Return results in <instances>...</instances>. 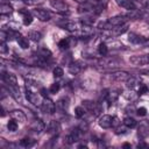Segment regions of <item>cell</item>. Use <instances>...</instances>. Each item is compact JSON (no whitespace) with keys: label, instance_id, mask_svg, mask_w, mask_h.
<instances>
[{"label":"cell","instance_id":"7","mask_svg":"<svg viewBox=\"0 0 149 149\" xmlns=\"http://www.w3.org/2000/svg\"><path fill=\"white\" fill-rule=\"evenodd\" d=\"M40 107H41V109H42L44 113H47V114H52V113L56 111V104H54V102H52L51 100H49L48 98L43 100V102H42V105H41Z\"/></svg>","mask_w":149,"mask_h":149},{"label":"cell","instance_id":"26","mask_svg":"<svg viewBox=\"0 0 149 149\" xmlns=\"http://www.w3.org/2000/svg\"><path fill=\"white\" fill-rule=\"evenodd\" d=\"M35 144V140L30 139V137H24L20 141V146L21 147H24V148H29V147H33Z\"/></svg>","mask_w":149,"mask_h":149},{"label":"cell","instance_id":"37","mask_svg":"<svg viewBox=\"0 0 149 149\" xmlns=\"http://www.w3.org/2000/svg\"><path fill=\"white\" fill-rule=\"evenodd\" d=\"M59 88H61V84L59 83H54V84H51V86L49 88V92L50 93H57L59 91Z\"/></svg>","mask_w":149,"mask_h":149},{"label":"cell","instance_id":"23","mask_svg":"<svg viewBox=\"0 0 149 149\" xmlns=\"http://www.w3.org/2000/svg\"><path fill=\"white\" fill-rule=\"evenodd\" d=\"M148 129H149V127H148V125L146 122L141 123L140 127H139V136L140 137H146L148 135V133H149Z\"/></svg>","mask_w":149,"mask_h":149},{"label":"cell","instance_id":"35","mask_svg":"<svg viewBox=\"0 0 149 149\" xmlns=\"http://www.w3.org/2000/svg\"><path fill=\"white\" fill-rule=\"evenodd\" d=\"M52 73H54V77H55V78H61V77H63V74H64V71H63V69H62L61 66H56V68L54 69Z\"/></svg>","mask_w":149,"mask_h":149},{"label":"cell","instance_id":"39","mask_svg":"<svg viewBox=\"0 0 149 149\" xmlns=\"http://www.w3.org/2000/svg\"><path fill=\"white\" fill-rule=\"evenodd\" d=\"M7 51H8V47H7L6 42H1L0 43V52H1V55L7 54Z\"/></svg>","mask_w":149,"mask_h":149},{"label":"cell","instance_id":"20","mask_svg":"<svg viewBox=\"0 0 149 149\" xmlns=\"http://www.w3.org/2000/svg\"><path fill=\"white\" fill-rule=\"evenodd\" d=\"M112 30H113V31H112V34H113L114 36H119V35H121V34H123V33H126V31L128 30V24H127V23H125V24H121V26L114 27Z\"/></svg>","mask_w":149,"mask_h":149},{"label":"cell","instance_id":"21","mask_svg":"<svg viewBox=\"0 0 149 149\" xmlns=\"http://www.w3.org/2000/svg\"><path fill=\"white\" fill-rule=\"evenodd\" d=\"M13 13V7L9 3H1L0 6V14L3 15H9Z\"/></svg>","mask_w":149,"mask_h":149},{"label":"cell","instance_id":"29","mask_svg":"<svg viewBox=\"0 0 149 149\" xmlns=\"http://www.w3.org/2000/svg\"><path fill=\"white\" fill-rule=\"evenodd\" d=\"M37 55L41 56V57H44V58H50L51 57V51L47 48H40L38 51H37Z\"/></svg>","mask_w":149,"mask_h":149},{"label":"cell","instance_id":"28","mask_svg":"<svg viewBox=\"0 0 149 149\" xmlns=\"http://www.w3.org/2000/svg\"><path fill=\"white\" fill-rule=\"evenodd\" d=\"M123 125L127 127V128H134L136 127V121L135 119H133L132 116H126L123 119Z\"/></svg>","mask_w":149,"mask_h":149},{"label":"cell","instance_id":"4","mask_svg":"<svg viewBox=\"0 0 149 149\" xmlns=\"http://www.w3.org/2000/svg\"><path fill=\"white\" fill-rule=\"evenodd\" d=\"M129 62L134 65H144L149 63V55H135L129 58Z\"/></svg>","mask_w":149,"mask_h":149},{"label":"cell","instance_id":"44","mask_svg":"<svg viewBox=\"0 0 149 149\" xmlns=\"http://www.w3.org/2000/svg\"><path fill=\"white\" fill-rule=\"evenodd\" d=\"M40 93H41V95H42L44 99H47V98L49 97V94H48V91H47V88H44V87H42V88L40 90Z\"/></svg>","mask_w":149,"mask_h":149},{"label":"cell","instance_id":"51","mask_svg":"<svg viewBox=\"0 0 149 149\" xmlns=\"http://www.w3.org/2000/svg\"><path fill=\"white\" fill-rule=\"evenodd\" d=\"M148 1H149V0H148Z\"/></svg>","mask_w":149,"mask_h":149},{"label":"cell","instance_id":"48","mask_svg":"<svg viewBox=\"0 0 149 149\" xmlns=\"http://www.w3.org/2000/svg\"><path fill=\"white\" fill-rule=\"evenodd\" d=\"M74 1H77V2H79V3H84V2H86V0H74Z\"/></svg>","mask_w":149,"mask_h":149},{"label":"cell","instance_id":"2","mask_svg":"<svg viewBox=\"0 0 149 149\" xmlns=\"http://www.w3.org/2000/svg\"><path fill=\"white\" fill-rule=\"evenodd\" d=\"M57 26H59L62 29H65V30L72 31V33H76V31L78 30V28H79V26H78L76 22H72V21L65 20V19L58 21V22H57Z\"/></svg>","mask_w":149,"mask_h":149},{"label":"cell","instance_id":"33","mask_svg":"<svg viewBox=\"0 0 149 149\" xmlns=\"http://www.w3.org/2000/svg\"><path fill=\"white\" fill-rule=\"evenodd\" d=\"M85 113H86V109L83 106H78V107L74 108V115L77 118H83L85 115Z\"/></svg>","mask_w":149,"mask_h":149},{"label":"cell","instance_id":"13","mask_svg":"<svg viewBox=\"0 0 149 149\" xmlns=\"http://www.w3.org/2000/svg\"><path fill=\"white\" fill-rule=\"evenodd\" d=\"M115 2L118 3V6H120L125 9H128V10L136 9V6L133 0H115Z\"/></svg>","mask_w":149,"mask_h":149},{"label":"cell","instance_id":"32","mask_svg":"<svg viewBox=\"0 0 149 149\" xmlns=\"http://www.w3.org/2000/svg\"><path fill=\"white\" fill-rule=\"evenodd\" d=\"M123 95H125V98H127L128 100H130V101H133V100H135L136 98H137V93H135L134 91H132V88H130V91H128V92H123Z\"/></svg>","mask_w":149,"mask_h":149},{"label":"cell","instance_id":"6","mask_svg":"<svg viewBox=\"0 0 149 149\" xmlns=\"http://www.w3.org/2000/svg\"><path fill=\"white\" fill-rule=\"evenodd\" d=\"M33 14L40 20V21H49L51 19V14L50 12L45 10V9H42V8H36L33 10Z\"/></svg>","mask_w":149,"mask_h":149},{"label":"cell","instance_id":"17","mask_svg":"<svg viewBox=\"0 0 149 149\" xmlns=\"http://www.w3.org/2000/svg\"><path fill=\"white\" fill-rule=\"evenodd\" d=\"M48 132L50 134H52V135L58 134L61 132V125H59V122L58 121H55V120L54 121H50V123L48 126Z\"/></svg>","mask_w":149,"mask_h":149},{"label":"cell","instance_id":"34","mask_svg":"<svg viewBox=\"0 0 149 149\" xmlns=\"http://www.w3.org/2000/svg\"><path fill=\"white\" fill-rule=\"evenodd\" d=\"M58 47H59V49H62V50H66V49H69V48H70L69 40H68V38H63V40H61V41L58 42Z\"/></svg>","mask_w":149,"mask_h":149},{"label":"cell","instance_id":"15","mask_svg":"<svg viewBox=\"0 0 149 149\" xmlns=\"http://www.w3.org/2000/svg\"><path fill=\"white\" fill-rule=\"evenodd\" d=\"M19 13L22 15V21H23V24H24V26H29V24L33 22V16H31V14H30L28 10H26V9H20Z\"/></svg>","mask_w":149,"mask_h":149},{"label":"cell","instance_id":"14","mask_svg":"<svg viewBox=\"0 0 149 149\" xmlns=\"http://www.w3.org/2000/svg\"><path fill=\"white\" fill-rule=\"evenodd\" d=\"M79 128H76V129H73L69 135H66L65 136V142L68 143V144H72V143H74L76 141H78V137H79Z\"/></svg>","mask_w":149,"mask_h":149},{"label":"cell","instance_id":"42","mask_svg":"<svg viewBox=\"0 0 149 149\" xmlns=\"http://www.w3.org/2000/svg\"><path fill=\"white\" fill-rule=\"evenodd\" d=\"M120 125H121V122H120L119 118H116V116H113V118H112V127L116 128V127H118V126H120Z\"/></svg>","mask_w":149,"mask_h":149},{"label":"cell","instance_id":"41","mask_svg":"<svg viewBox=\"0 0 149 149\" xmlns=\"http://www.w3.org/2000/svg\"><path fill=\"white\" fill-rule=\"evenodd\" d=\"M23 1L29 6H34V5H38L43 2V0H23Z\"/></svg>","mask_w":149,"mask_h":149},{"label":"cell","instance_id":"19","mask_svg":"<svg viewBox=\"0 0 149 149\" xmlns=\"http://www.w3.org/2000/svg\"><path fill=\"white\" fill-rule=\"evenodd\" d=\"M9 91L12 92V95L14 97V99L19 102H22L23 99H22V95H21V92L20 90L17 88V85L16 86H9Z\"/></svg>","mask_w":149,"mask_h":149},{"label":"cell","instance_id":"5","mask_svg":"<svg viewBox=\"0 0 149 149\" xmlns=\"http://www.w3.org/2000/svg\"><path fill=\"white\" fill-rule=\"evenodd\" d=\"M93 34H94V29L90 24H83L77 30V35L79 37H91Z\"/></svg>","mask_w":149,"mask_h":149},{"label":"cell","instance_id":"49","mask_svg":"<svg viewBox=\"0 0 149 149\" xmlns=\"http://www.w3.org/2000/svg\"><path fill=\"white\" fill-rule=\"evenodd\" d=\"M86 147H87L86 144H79V146H78V148H86Z\"/></svg>","mask_w":149,"mask_h":149},{"label":"cell","instance_id":"3","mask_svg":"<svg viewBox=\"0 0 149 149\" xmlns=\"http://www.w3.org/2000/svg\"><path fill=\"white\" fill-rule=\"evenodd\" d=\"M26 97H27L28 101H29L30 104L35 105V106H41L42 102H43V101L41 100V97H42V95H40V94L33 92L31 90H27V92H26Z\"/></svg>","mask_w":149,"mask_h":149},{"label":"cell","instance_id":"30","mask_svg":"<svg viewBox=\"0 0 149 149\" xmlns=\"http://www.w3.org/2000/svg\"><path fill=\"white\" fill-rule=\"evenodd\" d=\"M98 52H99V55H101V56H106L107 52H108V47H107V44L104 43V42H101V43L98 45Z\"/></svg>","mask_w":149,"mask_h":149},{"label":"cell","instance_id":"18","mask_svg":"<svg viewBox=\"0 0 149 149\" xmlns=\"http://www.w3.org/2000/svg\"><path fill=\"white\" fill-rule=\"evenodd\" d=\"M69 105H70V102H69V99L68 98H62V99H59L57 102H56V108H58L59 111H66L68 108H69Z\"/></svg>","mask_w":149,"mask_h":149},{"label":"cell","instance_id":"11","mask_svg":"<svg viewBox=\"0 0 149 149\" xmlns=\"http://www.w3.org/2000/svg\"><path fill=\"white\" fill-rule=\"evenodd\" d=\"M45 125L41 119H35L31 123H30V129L35 133H41L42 130H44Z\"/></svg>","mask_w":149,"mask_h":149},{"label":"cell","instance_id":"22","mask_svg":"<svg viewBox=\"0 0 149 149\" xmlns=\"http://www.w3.org/2000/svg\"><path fill=\"white\" fill-rule=\"evenodd\" d=\"M41 37H42V34L40 31H37V30H30L28 33V38L34 41V42H38L41 40Z\"/></svg>","mask_w":149,"mask_h":149},{"label":"cell","instance_id":"27","mask_svg":"<svg viewBox=\"0 0 149 149\" xmlns=\"http://www.w3.org/2000/svg\"><path fill=\"white\" fill-rule=\"evenodd\" d=\"M16 41H17V44H19L20 48H22V49H28L29 48V41H28V38L20 36V37L16 38Z\"/></svg>","mask_w":149,"mask_h":149},{"label":"cell","instance_id":"16","mask_svg":"<svg viewBox=\"0 0 149 149\" xmlns=\"http://www.w3.org/2000/svg\"><path fill=\"white\" fill-rule=\"evenodd\" d=\"M9 114H10L12 119H14V120H16V121H19V122H24V121H26V115H24V113H23L22 111L14 109V111H12Z\"/></svg>","mask_w":149,"mask_h":149},{"label":"cell","instance_id":"36","mask_svg":"<svg viewBox=\"0 0 149 149\" xmlns=\"http://www.w3.org/2000/svg\"><path fill=\"white\" fill-rule=\"evenodd\" d=\"M37 81L36 80H33V79H26V87L27 90H31L34 87H37Z\"/></svg>","mask_w":149,"mask_h":149},{"label":"cell","instance_id":"46","mask_svg":"<svg viewBox=\"0 0 149 149\" xmlns=\"http://www.w3.org/2000/svg\"><path fill=\"white\" fill-rule=\"evenodd\" d=\"M137 148H149V144H147L146 142H140L137 143Z\"/></svg>","mask_w":149,"mask_h":149},{"label":"cell","instance_id":"10","mask_svg":"<svg viewBox=\"0 0 149 149\" xmlns=\"http://www.w3.org/2000/svg\"><path fill=\"white\" fill-rule=\"evenodd\" d=\"M128 41H129L130 43H133V44H144V43H147V40H146L143 36L137 35V34H135V33H129V35H128Z\"/></svg>","mask_w":149,"mask_h":149},{"label":"cell","instance_id":"43","mask_svg":"<svg viewBox=\"0 0 149 149\" xmlns=\"http://www.w3.org/2000/svg\"><path fill=\"white\" fill-rule=\"evenodd\" d=\"M126 128H127L126 126H125V127H121V125H120V126H118V127L115 128V133H116V134H125V133H126Z\"/></svg>","mask_w":149,"mask_h":149},{"label":"cell","instance_id":"12","mask_svg":"<svg viewBox=\"0 0 149 149\" xmlns=\"http://www.w3.org/2000/svg\"><path fill=\"white\" fill-rule=\"evenodd\" d=\"M111 77H112V79L118 80V81H126L130 77V74L126 71H116V72H113L111 74Z\"/></svg>","mask_w":149,"mask_h":149},{"label":"cell","instance_id":"40","mask_svg":"<svg viewBox=\"0 0 149 149\" xmlns=\"http://www.w3.org/2000/svg\"><path fill=\"white\" fill-rule=\"evenodd\" d=\"M136 114H137L139 116H144V115L147 114V108H146V107H139V108L136 109Z\"/></svg>","mask_w":149,"mask_h":149},{"label":"cell","instance_id":"1","mask_svg":"<svg viewBox=\"0 0 149 149\" xmlns=\"http://www.w3.org/2000/svg\"><path fill=\"white\" fill-rule=\"evenodd\" d=\"M50 5L59 14H65L69 12V5L64 0H50Z\"/></svg>","mask_w":149,"mask_h":149},{"label":"cell","instance_id":"31","mask_svg":"<svg viewBox=\"0 0 149 149\" xmlns=\"http://www.w3.org/2000/svg\"><path fill=\"white\" fill-rule=\"evenodd\" d=\"M7 128H8L9 132H15V130H17V121L14 120V119L9 120L8 123H7Z\"/></svg>","mask_w":149,"mask_h":149},{"label":"cell","instance_id":"25","mask_svg":"<svg viewBox=\"0 0 149 149\" xmlns=\"http://www.w3.org/2000/svg\"><path fill=\"white\" fill-rule=\"evenodd\" d=\"M80 70H81V68H80L79 63H74V62H72L71 64H69V72H70L71 74H77Z\"/></svg>","mask_w":149,"mask_h":149},{"label":"cell","instance_id":"47","mask_svg":"<svg viewBox=\"0 0 149 149\" xmlns=\"http://www.w3.org/2000/svg\"><path fill=\"white\" fill-rule=\"evenodd\" d=\"M122 147H123V148H130V144H129V143H123Z\"/></svg>","mask_w":149,"mask_h":149},{"label":"cell","instance_id":"38","mask_svg":"<svg viewBox=\"0 0 149 149\" xmlns=\"http://www.w3.org/2000/svg\"><path fill=\"white\" fill-rule=\"evenodd\" d=\"M147 91H148V86L144 85V84H140L139 90H137V94H139V95H142V94L147 93Z\"/></svg>","mask_w":149,"mask_h":149},{"label":"cell","instance_id":"8","mask_svg":"<svg viewBox=\"0 0 149 149\" xmlns=\"http://www.w3.org/2000/svg\"><path fill=\"white\" fill-rule=\"evenodd\" d=\"M2 80L8 85V86H16L17 85V78L15 74L13 73H9V72H3L2 71Z\"/></svg>","mask_w":149,"mask_h":149},{"label":"cell","instance_id":"50","mask_svg":"<svg viewBox=\"0 0 149 149\" xmlns=\"http://www.w3.org/2000/svg\"><path fill=\"white\" fill-rule=\"evenodd\" d=\"M148 22H149V21H148Z\"/></svg>","mask_w":149,"mask_h":149},{"label":"cell","instance_id":"9","mask_svg":"<svg viewBox=\"0 0 149 149\" xmlns=\"http://www.w3.org/2000/svg\"><path fill=\"white\" fill-rule=\"evenodd\" d=\"M99 126L104 129H107V128H111L112 127V116L108 115V114H104L99 118V121H98Z\"/></svg>","mask_w":149,"mask_h":149},{"label":"cell","instance_id":"24","mask_svg":"<svg viewBox=\"0 0 149 149\" xmlns=\"http://www.w3.org/2000/svg\"><path fill=\"white\" fill-rule=\"evenodd\" d=\"M137 84H140L139 80H137L135 77H132V76L126 80V86H127V88H129V90H130V88L133 90L134 87H136Z\"/></svg>","mask_w":149,"mask_h":149},{"label":"cell","instance_id":"45","mask_svg":"<svg viewBox=\"0 0 149 149\" xmlns=\"http://www.w3.org/2000/svg\"><path fill=\"white\" fill-rule=\"evenodd\" d=\"M69 40V43H70V47H74L77 44V40L74 37H68Z\"/></svg>","mask_w":149,"mask_h":149}]
</instances>
